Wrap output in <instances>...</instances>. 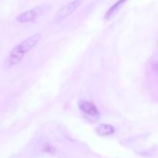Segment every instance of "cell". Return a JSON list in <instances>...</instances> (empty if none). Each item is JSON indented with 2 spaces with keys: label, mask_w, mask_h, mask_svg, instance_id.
<instances>
[{
  "label": "cell",
  "mask_w": 158,
  "mask_h": 158,
  "mask_svg": "<svg viewBox=\"0 0 158 158\" xmlns=\"http://www.w3.org/2000/svg\"><path fill=\"white\" fill-rule=\"evenodd\" d=\"M97 134L100 136H108L114 134L115 129L112 125L110 124H100L96 130Z\"/></svg>",
  "instance_id": "6"
},
{
  "label": "cell",
  "mask_w": 158,
  "mask_h": 158,
  "mask_svg": "<svg viewBox=\"0 0 158 158\" xmlns=\"http://www.w3.org/2000/svg\"><path fill=\"white\" fill-rule=\"evenodd\" d=\"M40 39H41V34H34L32 36L29 37L21 43L15 46L6 60V66L7 67H11L20 63L25 55L28 52H29L34 46L38 44Z\"/></svg>",
  "instance_id": "1"
},
{
  "label": "cell",
  "mask_w": 158,
  "mask_h": 158,
  "mask_svg": "<svg viewBox=\"0 0 158 158\" xmlns=\"http://www.w3.org/2000/svg\"><path fill=\"white\" fill-rule=\"evenodd\" d=\"M152 68H153V70H154V72L158 73V61L155 62V63L153 64Z\"/></svg>",
  "instance_id": "8"
},
{
  "label": "cell",
  "mask_w": 158,
  "mask_h": 158,
  "mask_svg": "<svg viewBox=\"0 0 158 158\" xmlns=\"http://www.w3.org/2000/svg\"><path fill=\"white\" fill-rule=\"evenodd\" d=\"M43 151H45V152H49V153H51V152H53L54 151V149L53 148H52V146H50L49 144H48V143H46V144H44L43 146Z\"/></svg>",
  "instance_id": "7"
},
{
  "label": "cell",
  "mask_w": 158,
  "mask_h": 158,
  "mask_svg": "<svg viewBox=\"0 0 158 158\" xmlns=\"http://www.w3.org/2000/svg\"><path fill=\"white\" fill-rule=\"evenodd\" d=\"M126 1L127 0H118L114 6H111V8H110V9H108L106 15H105V19H106V20L112 19L113 17L118 12V11L120 10V8L123 6V5L124 4Z\"/></svg>",
  "instance_id": "5"
},
{
  "label": "cell",
  "mask_w": 158,
  "mask_h": 158,
  "mask_svg": "<svg viewBox=\"0 0 158 158\" xmlns=\"http://www.w3.org/2000/svg\"><path fill=\"white\" fill-rule=\"evenodd\" d=\"M82 2H83V0H74L62 7L56 14L55 18H54L56 23L62 21L72 13H73L77 10V8L82 4Z\"/></svg>",
  "instance_id": "4"
},
{
  "label": "cell",
  "mask_w": 158,
  "mask_h": 158,
  "mask_svg": "<svg viewBox=\"0 0 158 158\" xmlns=\"http://www.w3.org/2000/svg\"><path fill=\"white\" fill-rule=\"evenodd\" d=\"M46 7H45V6H39V7L34 8V9L27 10L26 12H23V13L19 14L15 18V20L20 23H31V22L38 19L40 16H42L46 12Z\"/></svg>",
  "instance_id": "2"
},
{
  "label": "cell",
  "mask_w": 158,
  "mask_h": 158,
  "mask_svg": "<svg viewBox=\"0 0 158 158\" xmlns=\"http://www.w3.org/2000/svg\"><path fill=\"white\" fill-rule=\"evenodd\" d=\"M80 110L87 120L94 123L100 118V112L94 103L89 101H83L80 104Z\"/></svg>",
  "instance_id": "3"
}]
</instances>
